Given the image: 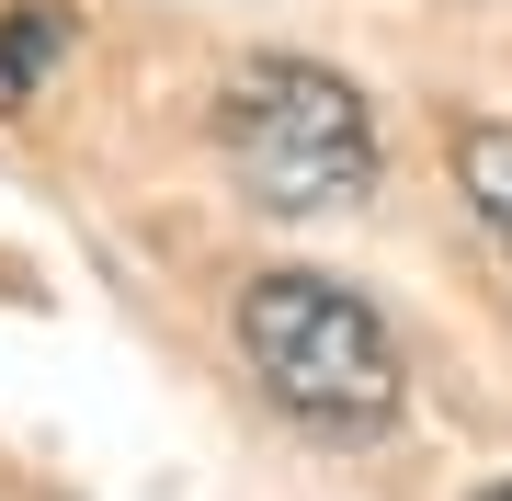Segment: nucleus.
<instances>
[{"label": "nucleus", "mask_w": 512, "mask_h": 501, "mask_svg": "<svg viewBox=\"0 0 512 501\" xmlns=\"http://www.w3.org/2000/svg\"><path fill=\"white\" fill-rule=\"evenodd\" d=\"M69 57V12L57 0H23V12H0V114L35 103V80Z\"/></svg>", "instance_id": "20e7f679"}, {"label": "nucleus", "mask_w": 512, "mask_h": 501, "mask_svg": "<svg viewBox=\"0 0 512 501\" xmlns=\"http://www.w3.org/2000/svg\"><path fill=\"white\" fill-rule=\"evenodd\" d=\"M478 501H512V479H490V490H478Z\"/></svg>", "instance_id": "39448f33"}, {"label": "nucleus", "mask_w": 512, "mask_h": 501, "mask_svg": "<svg viewBox=\"0 0 512 501\" xmlns=\"http://www.w3.org/2000/svg\"><path fill=\"white\" fill-rule=\"evenodd\" d=\"M217 160L274 217H342L376 194V114L319 57H239L217 80Z\"/></svg>", "instance_id": "f03ea898"}, {"label": "nucleus", "mask_w": 512, "mask_h": 501, "mask_svg": "<svg viewBox=\"0 0 512 501\" xmlns=\"http://www.w3.org/2000/svg\"><path fill=\"white\" fill-rule=\"evenodd\" d=\"M444 160H456V194L478 205V228L512 251V126L501 114H467V126L444 137Z\"/></svg>", "instance_id": "7ed1b4c3"}, {"label": "nucleus", "mask_w": 512, "mask_h": 501, "mask_svg": "<svg viewBox=\"0 0 512 501\" xmlns=\"http://www.w3.org/2000/svg\"><path fill=\"white\" fill-rule=\"evenodd\" d=\"M239 365L319 445H376V433H399V399H410L387 319L308 262H274L239 285Z\"/></svg>", "instance_id": "f257e3e1"}]
</instances>
